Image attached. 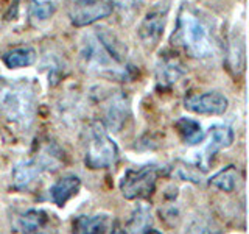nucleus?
<instances>
[{"instance_id": "18", "label": "nucleus", "mask_w": 249, "mask_h": 234, "mask_svg": "<svg viewBox=\"0 0 249 234\" xmlns=\"http://www.w3.org/2000/svg\"><path fill=\"white\" fill-rule=\"evenodd\" d=\"M240 181V172L235 166H228L209 179V186L223 192H233Z\"/></svg>"}, {"instance_id": "15", "label": "nucleus", "mask_w": 249, "mask_h": 234, "mask_svg": "<svg viewBox=\"0 0 249 234\" xmlns=\"http://www.w3.org/2000/svg\"><path fill=\"white\" fill-rule=\"evenodd\" d=\"M112 222L107 214L80 215L73 220V234H109Z\"/></svg>"}, {"instance_id": "5", "label": "nucleus", "mask_w": 249, "mask_h": 234, "mask_svg": "<svg viewBox=\"0 0 249 234\" xmlns=\"http://www.w3.org/2000/svg\"><path fill=\"white\" fill-rule=\"evenodd\" d=\"M159 170L154 164L128 169L120 179V192L126 200H148L154 194Z\"/></svg>"}, {"instance_id": "9", "label": "nucleus", "mask_w": 249, "mask_h": 234, "mask_svg": "<svg viewBox=\"0 0 249 234\" xmlns=\"http://www.w3.org/2000/svg\"><path fill=\"white\" fill-rule=\"evenodd\" d=\"M167 23V10L162 8H154V10L148 11L143 20L139 25V39L148 49H153L159 44L160 38L163 35Z\"/></svg>"}, {"instance_id": "17", "label": "nucleus", "mask_w": 249, "mask_h": 234, "mask_svg": "<svg viewBox=\"0 0 249 234\" xmlns=\"http://www.w3.org/2000/svg\"><path fill=\"white\" fill-rule=\"evenodd\" d=\"M3 64L8 69H22L35 64L36 61V50L33 47H16L3 53L2 57Z\"/></svg>"}, {"instance_id": "13", "label": "nucleus", "mask_w": 249, "mask_h": 234, "mask_svg": "<svg viewBox=\"0 0 249 234\" xmlns=\"http://www.w3.org/2000/svg\"><path fill=\"white\" fill-rule=\"evenodd\" d=\"M185 75V67L181 62V59L173 57V55L165 53L159 59L158 70H156V77H158V83L162 88H170L176 81H179Z\"/></svg>"}, {"instance_id": "20", "label": "nucleus", "mask_w": 249, "mask_h": 234, "mask_svg": "<svg viewBox=\"0 0 249 234\" xmlns=\"http://www.w3.org/2000/svg\"><path fill=\"white\" fill-rule=\"evenodd\" d=\"M229 57H228V62H229V69H232L233 72L238 74V70H243V62H245V39L243 36L238 38V35H235L231 39L229 44Z\"/></svg>"}, {"instance_id": "2", "label": "nucleus", "mask_w": 249, "mask_h": 234, "mask_svg": "<svg viewBox=\"0 0 249 234\" xmlns=\"http://www.w3.org/2000/svg\"><path fill=\"white\" fill-rule=\"evenodd\" d=\"M36 109V86L30 78H0V114L8 123L27 131L35 122Z\"/></svg>"}, {"instance_id": "8", "label": "nucleus", "mask_w": 249, "mask_h": 234, "mask_svg": "<svg viewBox=\"0 0 249 234\" xmlns=\"http://www.w3.org/2000/svg\"><path fill=\"white\" fill-rule=\"evenodd\" d=\"M233 131L228 125H212L209 128L207 135L204 136V147H202V152L198 156V166L202 167V170H206L209 162L212 161L213 156L224 150V148H229L233 144ZM198 167V169H199Z\"/></svg>"}, {"instance_id": "19", "label": "nucleus", "mask_w": 249, "mask_h": 234, "mask_svg": "<svg viewBox=\"0 0 249 234\" xmlns=\"http://www.w3.org/2000/svg\"><path fill=\"white\" fill-rule=\"evenodd\" d=\"M56 13V5L52 0H31L28 5V18L33 25H42Z\"/></svg>"}, {"instance_id": "4", "label": "nucleus", "mask_w": 249, "mask_h": 234, "mask_svg": "<svg viewBox=\"0 0 249 234\" xmlns=\"http://www.w3.org/2000/svg\"><path fill=\"white\" fill-rule=\"evenodd\" d=\"M119 161V147L107 135L105 123H89L84 139V164L92 170L109 169Z\"/></svg>"}, {"instance_id": "1", "label": "nucleus", "mask_w": 249, "mask_h": 234, "mask_svg": "<svg viewBox=\"0 0 249 234\" xmlns=\"http://www.w3.org/2000/svg\"><path fill=\"white\" fill-rule=\"evenodd\" d=\"M80 58L83 66L97 75L109 78L128 75L126 45L107 28H98L84 39Z\"/></svg>"}, {"instance_id": "23", "label": "nucleus", "mask_w": 249, "mask_h": 234, "mask_svg": "<svg viewBox=\"0 0 249 234\" xmlns=\"http://www.w3.org/2000/svg\"><path fill=\"white\" fill-rule=\"evenodd\" d=\"M143 234H162V233L158 231V230H145Z\"/></svg>"}, {"instance_id": "14", "label": "nucleus", "mask_w": 249, "mask_h": 234, "mask_svg": "<svg viewBox=\"0 0 249 234\" xmlns=\"http://www.w3.org/2000/svg\"><path fill=\"white\" fill-rule=\"evenodd\" d=\"M129 117V101L122 94L111 97L106 106V130L120 131Z\"/></svg>"}, {"instance_id": "16", "label": "nucleus", "mask_w": 249, "mask_h": 234, "mask_svg": "<svg viewBox=\"0 0 249 234\" xmlns=\"http://www.w3.org/2000/svg\"><path fill=\"white\" fill-rule=\"evenodd\" d=\"M175 128H176L182 142L190 147L201 144L206 136L201 123L193 119H189V117H181V119H178L175 122Z\"/></svg>"}, {"instance_id": "6", "label": "nucleus", "mask_w": 249, "mask_h": 234, "mask_svg": "<svg viewBox=\"0 0 249 234\" xmlns=\"http://www.w3.org/2000/svg\"><path fill=\"white\" fill-rule=\"evenodd\" d=\"M114 6L109 0H70L67 14L73 27H88L112 13Z\"/></svg>"}, {"instance_id": "12", "label": "nucleus", "mask_w": 249, "mask_h": 234, "mask_svg": "<svg viewBox=\"0 0 249 234\" xmlns=\"http://www.w3.org/2000/svg\"><path fill=\"white\" fill-rule=\"evenodd\" d=\"M81 189V179L76 175H64L54 181L49 189V198L56 206L62 208L66 203L73 198Z\"/></svg>"}, {"instance_id": "7", "label": "nucleus", "mask_w": 249, "mask_h": 234, "mask_svg": "<svg viewBox=\"0 0 249 234\" xmlns=\"http://www.w3.org/2000/svg\"><path fill=\"white\" fill-rule=\"evenodd\" d=\"M228 97L218 91L189 94L184 98V108L187 111L199 116H221L228 111Z\"/></svg>"}, {"instance_id": "10", "label": "nucleus", "mask_w": 249, "mask_h": 234, "mask_svg": "<svg viewBox=\"0 0 249 234\" xmlns=\"http://www.w3.org/2000/svg\"><path fill=\"white\" fill-rule=\"evenodd\" d=\"M20 234H52L54 233L53 215L44 209H28L16 220Z\"/></svg>"}, {"instance_id": "3", "label": "nucleus", "mask_w": 249, "mask_h": 234, "mask_svg": "<svg viewBox=\"0 0 249 234\" xmlns=\"http://www.w3.org/2000/svg\"><path fill=\"white\" fill-rule=\"evenodd\" d=\"M171 41L192 58L204 59L213 57L215 49L209 27L196 13L185 5L178 13L176 28Z\"/></svg>"}, {"instance_id": "22", "label": "nucleus", "mask_w": 249, "mask_h": 234, "mask_svg": "<svg viewBox=\"0 0 249 234\" xmlns=\"http://www.w3.org/2000/svg\"><path fill=\"white\" fill-rule=\"evenodd\" d=\"M109 234H126V231H124L119 223H114L111 226V231H109Z\"/></svg>"}, {"instance_id": "21", "label": "nucleus", "mask_w": 249, "mask_h": 234, "mask_svg": "<svg viewBox=\"0 0 249 234\" xmlns=\"http://www.w3.org/2000/svg\"><path fill=\"white\" fill-rule=\"evenodd\" d=\"M187 234H213V230L212 226H210L209 223L206 222H195L190 225L189 231H187Z\"/></svg>"}, {"instance_id": "11", "label": "nucleus", "mask_w": 249, "mask_h": 234, "mask_svg": "<svg viewBox=\"0 0 249 234\" xmlns=\"http://www.w3.org/2000/svg\"><path fill=\"white\" fill-rule=\"evenodd\" d=\"M44 174L42 167L39 166L37 161L31 156L28 159H22L19 161L11 170V183L13 187L18 191L28 189V187L36 183L41 175Z\"/></svg>"}]
</instances>
